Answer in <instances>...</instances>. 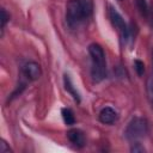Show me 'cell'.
Wrapping results in <instances>:
<instances>
[{
    "instance_id": "6da1fadb",
    "label": "cell",
    "mask_w": 153,
    "mask_h": 153,
    "mask_svg": "<svg viewBox=\"0 0 153 153\" xmlns=\"http://www.w3.org/2000/svg\"><path fill=\"white\" fill-rule=\"evenodd\" d=\"M92 8L93 6L91 0H71L66 12V19L69 27H78L88 19L92 14Z\"/></svg>"
},
{
    "instance_id": "7a4b0ae2",
    "label": "cell",
    "mask_w": 153,
    "mask_h": 153,
    "mask_svg": "<svg viewBox=\"0 0 153 153\" xmlns=\"http://www.w3.org/2000/svg\"><path fill=\"white\" fill-rule=\"evenodd\" d=\"M88 53L92 61V68H91V75L93 81L99 82L106 76V65H105V54L103 48L97 44L92 43L88 47Z\"/></svg>"
},
{
    "instance_id": "3957f363",
    "label": "cell",
    "mask_w": 153,
    "mask_h": 153,
    "mask_svg": "<svg viewBox=\"0 0 153 153\" xmlns=\"http://www.w3.org/2000/svg\"><path fill=\"white\" fill-rule=\"evenodd\" d=\"M147 133V123L143 118L140 117H135L133 118L126 129V137L130 141H136L141 137L145 136V134Z\"/></svg>"
},
{
    "instance_id": "277c9868",
    "label": "cell",
    "mask_w": 153,
    "mask_h": 153,
    "mask_svg": "<svg viewBox=\"0 0 153 153\" xmlns=\"http://www.w3.org/2000/svg\"><path fill=\"white\" fill-rule=\"evenodd\" d=\"M109 18H110V20H111L114 27H116L117 31L120 32L121 38L126 42V41L128 39V37H129V29H128L127 24L124 23L122 16H121L114 7H110V8H109Z\"/></svg>"
},
{
    "instance_id": "5b68a950",
    "label": "cell",
    "mask_w": 153,
    "mask_h": 153,
    "mask_svg": "<svg viewBox=\"0 0 153 153\" xmlns=\"http://www.w3.org/2000/svg\"><path fill=\"white\" fill-rule=\"evenodd\" d=\"M117 111L110 106H105L99 112V121L104 124H112L117 120Z\"/></svg>"
},
{
    "instance_id": "8992f818",
    "label": "cell",
    "mask_w": 153,
    "mask_h": 153,
    "mask_svg": "<svg viewBox=\"0 0 153 153\" xmlns=\"http://www.w3.org/2000/svg\"><path fill=\"white\" fill-rule=\"evenodd\" d=\"M23 72H24L25 76L30 80H36L41 76V67L36 62H27L23 67Z\"/></svg>"
},
{
    "instance_id": "52a82bcc",
    "label": "cell",
    "mask_w": 153,
    "mask_h": 153,
    "mask_svg": "<svg viewBox=\"0 0 153 153\" xmlns=\"http://www.w3.org/2000/svg\"><path fill=\"white\" fill-rule=\"evenodd\" d=\"M67 136L72 143H74L78 147H82L85 145V136L81 130L79 129H71L67 133Z\"/></svg>"
},
{
    "instance_id": "ba28073f",
    "label": "cell",
    "mask_w": 153,
    "mask_h": 153,
    "mask_svg": "<svg viewBox=\"0 0 153 153\" xmlns=\"http://www.w3.org/2000/svg\"><path fill=\"white\" fill-rule=\"evenodd\" d=\"M63 82H65V88L71 93V96L74 98V100L79 103V102H80V96H79L78 91L74 88V86H73V84H72V80H71L69 75H67V74L63 75Z\"/></svg>"
},
{
    "instance_id": "9c48e42d",
    "label": "cell",
    "mask_w": 153,
    "mask_h": 153,
    "mask_svg": "<svg viewBox=\"0 0 153 153\" xmlns=\"http://www.w3.org/2000/svg\"><path fill=\"white\" fill-rule=\"evenodd\" d=\"M61 114H62V118H63V121L67 126H73L75 123V118H74V115H73L71 109L63 108L61 110Z\"/></svg>"
},
{
    "instance_id": "30bf717a",
    "label": "cell",
    "mask_w": 153,
    "mask_h": 153,
    "mask_svg": "<svg viewBox=\"0 0 153 153\" xmlns=\"http://www.w3.org/2000/svg\"><path fill=\"white\" fill-rule=\"evenodd\" d=\"M136 6H137L139 11L141 12V14H143V16L148 14V6H147L146 0H136Z\"/></svg>"
},
{
    "instance_id": "8fae6325",
    "label": "cell",
    "mask_w": 153,
    "mask_h": 153,
    "mask_svg": "<svg viewBox=\"0 0 153 153\" xmlns=\"http://www.w3.org/2000/svg\"><path fill=\"white\" fill-rule=\"evenodd\" d=\"M134 66H135V71L137 73V75H143V72H145V65L142 61L140 60H135L134 61Z\"/></svg>"
},
{
    "instance_id": "7c38bea8",
    "label": "cell",
    "mask_w": 153,
    "mask_h": 153,
    "mask_svg": "<svg viewBox=\"0 0 153 153\" xmlns=\"http://www.w3.org/2000/svg\"><path fill=\"white\" fill-rule=\"evenodd\" d=\"M10 19V16L7 14V12L5 10H1V27L4 29L5 27V24L8 22Z\"/></svg>"
},
{
    "instance_id": "4fadbf2b",
    "label": "cell",
    "mask_w": 153,
    "mask_h": 153,
    "mask_svg": "<svg viewBox=\"0 0 153 153\" xmlns=\"http://www.w3.org/2000/svg\"><path fill=\"white\" fill-rule=\"evenodd\" d=\"M11 152V148L7 146V143L1 140V143H0V153H10Z\"/></svg>"
},
{
    "instance_id": "5bb4252c",
    "label": "cell",
    "mask_w": 153,
    "mask_h": 153,
    "mask_svg": "<svg viewBox=\"0 0 153 153\" xmlns=\"http://www.w3.org/2000/svg\"><path fill=\"white\" fill-rule=\"evenodd\" d=\"M133 152H145V148L143 147H140L139 143H135V146L131 148Z\"/></svg>"
},
{
    "instance_id": "9a60e30c",
    "label": "cell",
    "mask_w": 153,
    "mask_h": 153,
    "mask_svg": "<svg viewBox=\"0 0 153 153\" xmlns=\"http://www.w3.org/2000/svg\"><path fill=\"white\" fill-rule=\"evenodd\" d=\"M149 97H151V99H152V102H153V86L149 87Z\"/></svg>"
},
{
    "instance_id": "2e32d148",
    "label": "cell",
    "mask_w": 153,
    "mask_h": 153,
    "mask_svg": "<svg viewBox=\"0 0 153 153\" xmlns=\"http://www.w3.org/2000/svg\"><path fill=\"white\" fill-rule=\"evenodd\" d=\"M151 18H152V23H153V8H152V11H151Z\"/></svg>"
},
{
    "instance_id": "e0dca14e",
    "label": "cell",
    "mask_w": 153,
    "mask_h": 153,
    "mask_svg": "<svg viewBox=\"0 0 153 153\" xmlns=\"http://www.w3.org/2000/svg\"><path fill=\"white\" fill-rule=\"evenodd\" d=\"M152 61H153V59H152Z\"/></svg>"
}]
</instances>
